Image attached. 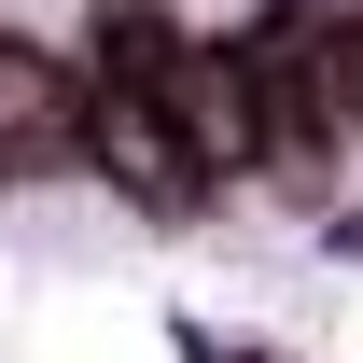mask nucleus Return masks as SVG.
<instances>
[{"mask_svg": "<svg viewBox=\"0 0 363 363\" xmlns=\"http://www.w3.org/2000/svg\"><path fill=\"white\" fill-rule=\"evenodd\" d=\"M84 168L112 182V196H140V210H210V196H224V182L196 168V140L168 126V98L154 84H112V70H84Z\"/></svg>", "mask_w": 363, "mask_h": 363, "instance_id": "f257e3e1", "label": "nucleus"}, {"mask_svg": "<svg viewBox=\"0 0 363 363\" xmlns=\"http://www.w3.org/2000/svg\"><path fill=\"white\" fill-rule=\"evenodd\" d=\"M56 154H84V70L0 28V182H14V168H56Z\"/></svg>", "mask_w": 363, "mask_h": 363, "instance_id": "7ed1b4c3", "label": "nucleus"}, {"mask_svg": "<svg viewBox=\"0 0 363 363\" xmlns=\"http://www.w3.org/2000/svg\"><path fill=\"white\" fill-rule=\"evenodd\" d=\"M154 98H168V126L196 140V168H210V182L266 168V84H252V43H182Z\"/></svg>", "mask_w": 363, "mask_h": 363, "instance_id": "f03ea898", "label": "nucleus"}]
</instances>
